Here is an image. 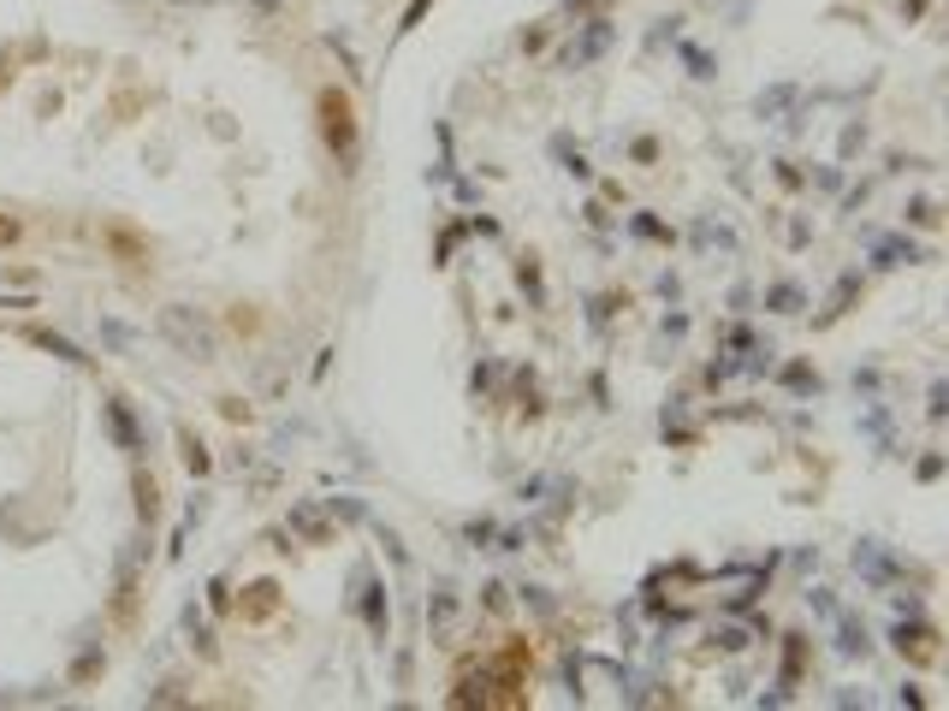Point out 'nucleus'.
Here are the masks:
<instances>
[{"instance_id": "10", "label": "nucleus", "mask_w": 949, "mask_h": 711, "mask_svg": "<svg viewBox=\"0 0 949 711\" xmlns=\"http://www.w3.org/2000/svg\"><path fill=\"white\" fill-rule=\"evenodd\" d=\"M7 244H19V220L0 214V250H7Z\"/></svg>"}, {"instance_id": "2", "label": "nucleus", "mask_w": 949, "mask_h": 711, "mask_svg": "<svg viewBox=\"0 0 949 711\" xmlns=\"http://www.w3.org/2000/svg\"><path fill=\"white\" fill-rule=\"evenodd\" d=\"M315 119H321L326 149H333L339 161L351 166V161H356V108H351V95H344L339 83H326V90L315 95Z\"/></svg>"}, {"instance_id": "8", "label": "nucleus", "mask_w": 949, "mask_h": 711, "mask_svg": "<svg viewBox=\"0 0 949 711\" xmlns=\"http://www.w3.org/2000/svg\"><path fill=\"white\" fill-rule=\"evenodd\" d=\"M108 415H113V433H119V439H125V445H137V433H131V415L119 409V404H108Z\"/></svg>"}, {"instance_id": "5", "label": "nucleus", "mask_w": 949, "mask_h": 711, "mask_svg": "<svg viewBox=\"0 0 949 711\" xmlns=\"http://www.w3.org/2000/svg\"><path fill=\"white\" fill-rule=\"evenodd\" d=\"M250 593H255V599H250V617H267V611H273V593H280V587L262 581V587H250Z\"/></svg>"}, {"instance_id": "7", "label": "nucleus", "mask_w": 949, "mask_h": 711, "mask_svg": "<svg viewBox=\"0 0 949 711\" xmlns=\"http://www.w3.org/2000/svg\"><path fill=\"white\" fill-rule=\"evenodd\" d=\"M108 244H113L119 255H125V262H143V244H137V237H125V232H113Z\"/></svg>"}, {"instance_id": "6", "label": "nucleus", "mask_w": 949, "mask_h": 711, "mask_svg": "<svg viewBox=\"0 0 949 711\" xmlns=\"http://www.w3.org/2000/svg\"><path fill=\"white\" fill-rule=\"evenodd\" d=\"M137 510H143V522L154 516V480L149 475H137Z\"/></svg>"}, {"instance_id": "11", "label": "nucleus", "mask_w": 949, "mask_h": 711, "mask_svg": "<svg viewBox=\"0 0 949 711\" xmlns=\"http://www.w3.org/2000/svg\"><path fill=\"white\" fill-rule=\"evenodd\" d=\"M179 7H202V0H179Z\"/></svg>"}, {"instance_id": "3", "label": "nucleus", "mask_w": 949, "mask_h": 711, "mask_svg": "<svg viewBox=\"0 0 949 711\" xmlns=\"http://www.w3.org/2000/svg\"><path fill=\"white\" fill-rule=\"evenodd\" d=\"M30 344H42V351H54L60 362H78V368H83V362H90V356H83L72 338H60V333H30Z\"/></svg>"}, {"instance_id": "1", "label": "nucleus", "mask_w": 949, "mask_h": 711, "mask_svg": "<svg viewBox=\"0 0 949 711\" xmlns=\"http://www.w3.org/2000/svg\"><path fill=\"white\" fill-rule=\"evenodd\" d=\"M154 326H161V338L172 344L179 356H190V362H214L220 356V338H214V326L196 315V308H184V303H166L161 315H154Z\"/></svg>"}, {"instance_id": "4", "label": "nucleus", "mask_w": 949, "mask_h": 711, "mask_svg": "<svg viewBox=\"0 0 949 711\" xmlns=\"http://www.w3.org/2000/svg\"><path fill=\"white\" fill-rule=\"evenodd\" d=\"M179 450H184V468H190V475H209V450H202L196 433H179Z\"/></svg>"}, {"instance_id": "9", "label": "nucleus", "mask_w": 949, "mask_h": 711, "mask_svg": "<svg viewBox=\"0 0 949 711\" xmlns=\"http://www.w3.org/2000/svg\"><path fill=\"white\" fill-rule=\"evenodd\" d=\"M427 7H434V0H410V12H404V30H416V24H422V12H427Z\"/></svg>"}]
</instances>
